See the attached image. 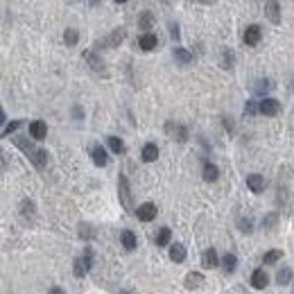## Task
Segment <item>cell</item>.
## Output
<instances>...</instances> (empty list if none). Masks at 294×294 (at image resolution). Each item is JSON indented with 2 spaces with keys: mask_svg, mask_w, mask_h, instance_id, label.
<instances>
[{
  "mask_svg": "<svg viewBox=\"0 0 294 294\" xmlns=\"http://www.w3.org/2000/svg\"><path fill=\"white\" fill-rule=\"evenodd\" d=\"M12 141H14V145H16L18 149H23V154L36 165V168H39V170H43V168L48 165L50 154H48L46 149H41V147H36L34 143L29 141V138H25V136H14Z\"/></svg>",
  "mask_w": 294,
  "mask_h": 294,
  "instance_id": "1",
  "label": "cell"
},
{
  "mask_svg": "<svg viewBox=\"0 0 294 294\" xmlns=\"http://www.w3.org/2000/svg\"><path fill=\"white\" fill-rule=\"evenodd\" d=\"M118 197H120V204L127 213H136L134 208V195H131V188H129V181H127V176L120 174L118 176Z\"/></svg>",
  "mask_w": 294,
  "mask_h": 294,
  "instance_id": "2",
  "label": "cell"
},
{
  "mask_svg": "<svg viewBox=\"0 0 294 294\" xmlns=\"http://www.w3.org/2000/svg\"><path fill=\"white\" fill-rule=\"evenodd\" d=\"M91 265H93V251L91 249H86V251L79 256V258H75V265H73V274H75L77 278H84L91 271Z\"/></svg>",
  "mask_w": 294,
  "mask_h": 294,
  "instance_id": "3",
  "label": "cell"
},
{
  "mask_svg": "<svg viewBox=\"0 0 294 294\" xmlns=\"http://www.w3.org/2000/svg\"><path fill=\"white\" fill-rule=\"evenodd\" d=\"M165 134H170L172 138H176L179 143L188 141V129H186L183 124L174 122V120H168V122H165Z\"/></svg>",
  "mask_w": 294,
  "mask_h": 294,
  "instance_id": "4",
  "label": "cell"
},
{
  "mask_svg": "<svg viewBox=\"0 0 294 294\" xmlns=\"http://www.w3.org/2000/svg\"><path fill=\"white\" fill-rule=\"evenodd\" d=\"M124 36H127V29L124 27H116L111 29V34L106 36V39H102L100 46H109V48H118L120 43L124 41Z\"/></svg>",
  "mask_w": 294,
  "mask_h": 294,
  "instance_id": "5",
  "label": "cell"
},
{
  "mask_svg": "<svg viewBox=\"0 0 294 294\" xmlns=\"http://www.w3.org/2000/svg\"><path fill=\"white\" fill-rule=\"evenodd\" d=\"M258 109H260L263 116H278V111H281V102H278L276 98H263Z\"/></svg>",
  "mask_w": 294,
  "mask_h": 294,
  "instance_id": "6",
  "label": "cell"
},
{
  "mask_svg": "<svg viewBox=\"0 0 294 294\" xmlns=\"http://www.w3.org/2000/svg\"><path fill=\"white\" fill-rule=\"evenodd\" d=\"M260 39H263V29H260V25H249V27L245 29V34H242V41L247 43V46H258Z\"/></svg>",
  "mask_w": 294,
  "mask_h": 294,
  "instance_id": "7",
  "label": "cell"
},
{
  "mask_svg": "<svg viewBox=\"0 0 294 294\" xmlns=\"http://www.w3.org/2000/svg\"><path fill=\"white\" fill-rule=\"evenodd\" d=\"M84 59H86L88 66H91V68H93L98 75H104V77L109 75V73H106V68H104V61H102V59L98 57L93 50H86V52H84Z\"/></svg>",
  "mask_w": 294,
  "mask_h": 294,
  "instance_id": "8",
  "label": "cell"
},
{
  "mask_svg": "<svg viewBox=\"0 0 294 294\" xmlns=\"http://www.w3.org/2000/svg\"><path fill=\"white\" fill-rule=\"evenodd\" d=\"M136 215H138L141 222H152V220L156 218V206H154L152 201H145V204H141L136 208Z\"/></svg>",
  "mask_w": 294,
  "mask_h": 294,
  "instance_id": "9",
  "label": "cell"
},
{
  "mask_svg": "<svg viewBox=\"0 0 294 294\" xmlns=\"http://www.w3.org/2000/svg\"><path fill=\"white\" fill-rule=\"evenodd\" d=\"M29 136L34 138V141H43L48 136V124L43 120H32L29 122Z\"/></svg>",
  "mask_w": 294,
  "mask_h": 294,
  "instance_id": "10",
  "label": "cell"
},
{
  "mask_svg": "<svg viewBox=\"0 0 294 294\" xmlns=\"http://www.w3.org/2000/svg\"><path fill=\"white\" fill-rule=\"evenodd\" d=\"M265 14L274 25H281V5L278 2H274V0L265 2Z\"/></svg>",
  "mask_w": 294,
  "mask_h": 294,
  "instance_id": "11",
  "label": "cell"
},
{
  "mask_svg": "<svg viewBox=\"0 0 294 294\" xmlns=\"http://www.w3.org/2000/svg\"><path fill=\"white\" fill-rule=\"evenodd\" d=\"M156 46H159V39H156V34H152V32H145V34H141V39H138V48L145 50V52L154 50Z\"/></svg>",
  "mask_w": 294,
  "mask_h": 294,
  "instance_id": "12",
  "label": "cell"
},
{
  "mask_svg": "<svg viewBox=\"0 0 294 294\" xmlns=\"http://www.w3.org/2000/svg\"><path fill=\"white\" fill-rule=\"evenodd\" d=\"M91 156H93V163L98 165V168H106V165H109V156H106V149L102 145H95L93 149H91Z\"/></svg>",
  "mask_w": 294,
  "mask_h": 294,
  "instance_id": "13",
  "label": "cell"
},
{
  "mask_svg": "<svg viewBox=\"0 0 294 294\" xmlns=\"http://www.w3.org/2000/svg\"><path fill=\"white\" fill-rule=\"evenodd\" d=\"M21 218H23L25 222H29V220L36 218V204L32 199H23V201H21Z\"/></svg>",
  "mask_w": 294,
  "mask_h": 294,
  "instance_id": "14",
  "label": "cell"
},
{
  "mask_svg": "<svg viewBox=\"0 0 294 294\" xmlns=\"http://www.w3.org/2000/svg\"><path fill=\"white\" fill-rule=\"evenodd\" d=\"M201 265H204L206 270H213V267H218L220 265V258H218V251L215 249H206L204 253H201Z\"/></svg>",
  "mask_w": 294,
  "mask_h": 294,
  "instance_id": "15",
  "label": "cell"
},
{
  "mask_svg": "<svg viewBox=\"0 0 294 294\" xmlns=\"http://www.w3.org/2000/svg\"><path fill=\"white\" fill-rule=\"evenodd\" d=\"M141 159L145 161V163H154V161L159 159V147H156V143H147V145L143 147Z\"/></svg>",
  "mask_w": 294,
  "mask_h": 294,
  "instance_id": "16",
  "label": "cell"
},
{
  "mask_svg": "<svg viewBox=\"0 0 294 294\" xmlns=\"http://www.w3.org/2000/svg\"><path fill=\"white\" fill-rule=\"evenodd\" d=\"M247 186L251 193H263L265 190V176L263 174H247Z\"/></svg>",
  "mask_w": 294,
  "mask_h": 294,
  "instance_id": "17",
  "label": "cell"
},
{
  "mask_svg": "<svg viewBox=\"0 0 294 294\" xmlns=\"http://www.w3.org/2000/svg\"><path fill=\"white\" fill-rule=\"evenodd\" d=\"M201 283H204V274H199V271H190V274H186V278H183V285L188 290L201 288Z\"/></svg>",
  "mask_w": 294,
  "mask_h": 294,
  "instance_id": "18",
  "label": "cell"
},
{
  "mask_svg": "<svg viewBox=\"0 0 294 294\" xmlns=\"http://www.w3.org/2000/svg\"><path fill=\"white\" fill-rule=\"evenodd\" d=\"M251 285L256 290H265L267 285H270V278H267V274H265V270H256L251 274Z\"/></svg>",
  "mask_w": 294,
  "mask_h": 294,
  "instance_id": "19",
  "label": "cell"
},
{
  "mask_svg": "<svg viewBox=\"0 0 294 294\" xmlns=\"http://www.w3.org/2000/svg\"><path fill=\"white\" fill-rule=\"evenodd\" d=\"M201 176H204V181H218L220 176V168L215 163H211V161H206L204 163V172H201Z\"/></svg>",
  "mask_w": 294,
  "mask_h": 294,
  "instance_id": "20",
  "label": "cell"
},
{
  "mask_svg": "<svg viewBox=\"0 0 294 294\" xmlns=\"http://www.w3.org/2000/svg\"><path fill=\"white\" fill-rule=\"evenodd\" d=\"M170 260H174V263H183L186 260V247H183L181 242L170 245Z\"/></svg>",
  "mask_w": 294,
  "mask_h": 294,
  "instance_id": "21",
  "label": "cell"
},
{
  "mask_svg": "<svg viewBox=\"0 0 294 294\" xmlns=\"http://www.w3.org/2000/svg\"><path fill=\"white\" fill-rule=\"evenodd\" d=\"M120 242H122V247L127 249V251H131V249H136V235H134V231L124 229L122 233H120Z\"/></svg>",
  "mask_w": 294,
  "mask_h": 294,
  "instance_id": "22",
  "label": "cell"
},
{
  "mask_svg": "<svg viewBox=\"0 0 294 294\" xmlns=\"http://www.w3.org/2000/svg\"><path fill=\"white\" fill-rule=\"evenodd\" d=\"M294 281V271L290 267H283V270L276 271V283L278 285H290Z\"/></svg>",
  "mask_w": 294,
  "mask_h": 294,
  "instance_id": "23",
  "label": "cell"
},
{
  "mask_svg": "<svg viewBox=\"0 0 294 294\" xmlns=\"http://www.w3.org/2000/svg\"><path fill=\"white\" fill-rule=\"evenodd\" d=\"M172 54H174V59L181 66H188L190 61H193V54H190L186 48H174V50H172Z\"/></svg>",
  "mask_w": 294,
  "mask_h": 294,
  "instance_id": "24",
  "label": "cell"
},
{
  "mask_svg": "<svg viewBox=\"0 0 294 294\" xmlns=\"http://www.w3.org/2000/svg\"><path fill=\"white\" fill-rule=\"evenodd\" d=\"M170 240H172V231L168 229V226L159 229V233H156V247H168Z\"/></svg>",
  "mask_w": 294,
  "mask_h": 294,
  "instance_id": "25",
  "label": "cell"
},
{
  "mask_svg": "<svg viewBox=\"0 0 294 294\" xmlns=\"http://www.w3.org/2000/svg\"><path fill=\"white\" fill-rule=\"evenodd\" d=\"M222 267L226 274H233L235 267H238V256H235V253H226L222 258Z\"/></svg>",
  "mask_w": 294,
  "mask_h": 294,
  "instance_id": "26",
  "label": "cell"
},
{
  "mask_svg": "<svg viewBox=\"0 0 294 294\" xmlns=\"http://www.w3.org/2000/svg\"><path fill=\"white\" fill-rule=\"evenodd\" d=\"M251 88H253V93H256V95H263V93H267V91H271L274 84H271L270 79H256Z\"/></svg>",
  "mask_w": 294,
  "mask_h": 294,
  "instance_id": "27",
  "label": "cell"
},
{
  "mask_svg": "<svg viewBox=\"0 0 294 294\" xmlns=\"http://www.w3.org/2000/svg\"><path fill=\"white\" fill-rule=\"evenodd\" d=\"M106 143H109V147H111V152L116 154H122L127 147H124L122 138H118V136H106Z\"/></svg>",
  "mask_w": 294,
  "mask_h": 294,
  "instance_id": "28",
  "label": "cell"
},
{
  "mask_svg": "<svg viewBox=\"0 0 294 294\" xmlns=\"http://www.w3.org/2000/svg\"><path fill=\"white\" fill-rule=\"evenodd\" d=\"M154 25V14L149 12V9H145V12L141 14V18H138V27L141 29H152Z\"/></svg>",
  "mask_w": 294,
  "mask_h": 294,
  "instance_id": "29",
  "label": "cell"
},
{
  "mask_svg": "<svg viewBox=\"0 0 294 294\" xmlns=\"http://www.w3.org/2000/svg\"><path fill=\"white\" fill-rule=\"evenodd\" d=\"M283 258V251L281 249H271V251H267L263 256V265H274V263H278V260Z\"/></svg>",
  "mask_w": 294,
  "mask_h": 294,
  "instance_id": "30",
  "label": "cell"
},
{
  "mask_svg": "<svg viewBox=\"0 0 294 294\" xmlns=\"http://www.w3.org/2000/svg\"><path fill=\"white\" fill-rule=\"evenodd\" d=\"M64 41H66V46H77V41H79V32H77L75 27H68L64 32Z\"/></svg>",
  "mask_w": 294,
  "mask_h": 294,
  "instance_id": "31",
  "label": "cell"
},
{
  "mask_svg": "<svg viewBox=\"0 0 294 294\" xmlns=\"http://www.w3.org/2000/svg\"><path fill=\"white\" fill-rule=\"evenodd\" d=\"M77 233H79V238H82V240H91V238L95 235V229L91 226V224L82 222V224H79V231H77Z\"/></svg>",
  "mask_w": 294,
  "mask_h": 294,
  "instance_id": "32",
  "label": "cell"
},
{
  "mask_svg": "<svg viewBox=\"0 0 294 294\" xmlns=\"http://www.w3.org/2000/svg\"><path fill=\"white\" fill-rule=\"evenodd\" d=\"M238 226H240L242 233H251V231H253V222H251V218H240V220H238Z\"/></svg>",
  "mask_w": 294,
  "mask_h": 294,
  "instance_id": "33",
  "label": "cell"
},
{
  "mask_svg": "<svg viewBox=\"0 0 294 294\" xmlns=\"http://www.w3.org/2000/svg\"><path fill=\"white\" fill-rule=\"evenodd\" d=\"M21 124H23V120H14V122H9V124L5 127V129H2V136H5V138H7V136H12L14 131H16L18 127H21Z\"/></svg>",
  "mask_w": 294,
  "mask_h": 294,
  "instance_id": "34",
  "label": "cell"
},
{
  "mask_svg": "<svg viewBox=\"0 0 294 294\" xmlns=\"http://www.w3.org/2000/svg\"><path fill=\"white\" fill-rule=\"evenodd\" d=\"M258 106H260V102H253V100H249V102H247V106H245V116H253V113H256V111H260Z\"/></svg>",
  "mask_w": 294,
  "mask_h": 294,
  "instance_id": "35",
  "label": "cell"
},
{
  "mask_svg": "<svg viewBox=\"0 0 294 294\" xmlns=\"http://www.w3.org/2000/svg\"><path fill=\"white\" fill-rule=\"evenodd\" d=\"M276 220H278V215H276V213H271V215H267V218L263 220V226H265V229H271V226L276 224Z\"/></svg>",
  "mask_w": 294,
  "mask_h": 294,
  "instance_id": "36",
  "label": "cell"
},
{
  "mask_svg": "<svg viewBox=\"0 0 294 294\" xmlns=\"http://www.w3.org/2000/svg\"><path fill=\"white\" fill-rule=\"evenodd\" d=\"M231 64H233V54L224 52V68H231Z\"/></svg>",
  "mask_w": 294,
  "mask_h": 294,
  "instance_id": "37",
  "label": "cell"
},
{
  "mask_svg": "<svg viewBox=\"0 0 294 294\" xmlns=\"http://www.w3.org/2000/svg\"><path fill=\"white\" fill-rule=\"evenodd\" d=\"M170 36L174 39V41H179V27H176L174 23H170Z\"/></svg>",
  "mask_w": 294,
  "mask_h": 294,
  "instance_id": "38",
  "label": "cell"
},
{
  "mask_svg": "<svg viewBox=\"0 0 294 294\" xmlns=\"http://www.w3.org/2000/svg\"><path fill=\"white\" fill-rule=\"evenodd\" d=\"M73 116H75L77 120H82V118H84V111H82V106H75V109H73Z\"/></svg>",
  "mask_w": 294,
  "mask_h": 294,
  "instance_id": "39",
  "label": "cell"
},
{
  "mask_svg": "<svg viewBox=\"0 0 294 294\" xmlns=\"http://www.w3.org/2000/svg\"><path fill=\"white\" fill-rule=\"evenodd\" d=\"M224 127L229 131H233V122H231V118H224Z\"/></svg>",
  "mask_w": 294,
  "mask_h": 294,
  "instance_id": "40",
  "label": "cell"
},
{
  "mask_svg": "<svg viewBox=\"0 0 294 294\" xmlns=\"http://www.w3.org/2000/svg\"><path fill=\"white\" fill-rule=\"evenodd\" d=\"M48 294H66V292L61 288H50V292H48Z\"/></svg>",
  "mask_w": 294,
  "mask_h": 294,
  "instance_id": "41",
  "label": "cell"
},
{
  "mask_svg": "<svg viewBox=\"0 0 294 294\" xmlns=\"http://www.w3.org/2000/svg\"><path fill=\"white\" fill-rule=\"evenodd\" d=\"M118 294H131V292H127V290H122V292H118Z\"/></svg>",
  "mask_w": 294,
  "mask_h": 294,
  "instance_id": "42",
  "label": "cell"
}]
</instances>
